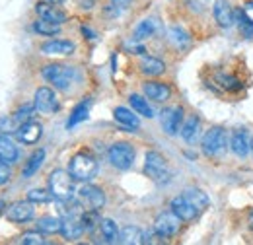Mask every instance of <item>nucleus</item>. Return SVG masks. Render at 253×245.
<instances>
[{"mask_svg":"<svg viewBox=\"0 0 253 245\" xmlns=\"http://www.w3.org/2000/svg\"><path fill=\"white\" fill-rule=\"evenodd\" d=\"M33 105L39 113H55L59 109V99H57V95L51 88H39L35 92Z\"/></svg>","mask_w":253,"mask_h":245,"instance_id":"1a4fd4ad","label":"nucleus"},{"mask_svg":"<svg viewBox=\"0 0 253 245\" xmlns=\"http://www.w3.org/2000/svg\"><path fill=\"white\" fill-rule=\"evenodd\" d=\"M109 162L113 167L117 169H128L134 162V148L128 142H115L113 146H109Z\"/></svg>","mask_w":253,"mask_h":245,"instance_id":"423d86ee","label":"nucleus"},{"mask_svg":"<svg viewBox=\"0 0 253 245\" xmlns=\"http://www.w3.org/2000/svg\"><path fill=\"white\" fill-rule=\"evenodd\" d=\"M88 111H90V99L78 103V105L72 109V115H70V119H68V122H66V126L72 128V126H76L78 122L86 121V119H88Z\"/></svg>","mask_w":253,"mask_h":245,"instance_id":"a878e982","label":"nucleus"},{"mask_svg":"<svg viewBox=\"0 0 253 245\" xmlns=\"http://www.w3.org/2000/svg\"><path fill=\"white\" fill-rule=\"evenodd\" d=\"M183 195L187 197V201H189L191 204H193L199 212H201L203 208H207V206H209V197H207L203 191H199V189H187Z\"/></svg>","mask_w":253,"mask_h":245,"instance_id":"c85d7f7f","label":"nucleus"},{"mask_svg":"<svg viewBox=\"0 0 253 245\" xmlns=\"http://www.w3.org/2000/svg\"><path fill=\"white\" fill-rule=\"evenodd\" d=\"M16 160H18V146L6 134H0V162L14 163Z\"/></svg>","mask_w":253,"mask_h":245,"instance_id":"aec40b11","label":"nucleus"},{"mask_svg":"<svg viewBox=\"0 0 253 245\" xmlns=\"http://www.w3.org/2000/svg\"><path fill=\"white\" fill-rule=\"evenodd\" d=\"M43 78L47 82H51L53 86H57L59 90H68L70 84L76 78V72L72 66H64V64H47L43 68Z\"/></svg>","mask_w":253,"mask_h":245,"instance_id":"20e7f679","label":"nucleus"},{"mask_svg":"<svg viewBox=\"0 0 253 245\" xmlns=\"http://www.w3.org/2000/svg\"><path fill=\"white\" fill-rule=\"evenodd\" d=\"M61 228H63V220L55 218V216H43L37 222V230L41 234H57V232H61Z\"/></svg>","mask_w":253,"mask_h":245,"instance_id":"b1692460","label":"nucleus"},{"mask_svg":"<svg viewBox=\"0 0 253 245\" xmlns=\"http://www.w3.org/2000/svg\"><path fill=\"white\" fill-rule=\"evenodd\" d=\"M24 245H45V238L41 236V234H37V232H28V234H24L22 236V240H20Z\"/></svg>","mask_w":253,"mask_h":245,"instance_id":"4c0bfd02","label":"nucleus"},{"mask_svg":"<svg viewBox=\"0 0 253 245\" xmlns=\"http://www.w3.org/2000/svg\"><path fill=\"white\" fill-rule=\"evenodd\" d=\"M20 124L16 122L14 117H2L0 119V132L2 134H12V132H18Z\"/></svg>","mask_w":253,"mask_h":245,"instance_id":"c9c22d12","label":"nucleus"},{"mask_svg":"<svg viewBox=\"0 0 253 245\" xmlns=\"http://www.w3.org/2000/svg\"><path fill=\"white\" fill-rule=\"evenodd\" d=\"M238 22H240V31L244 33V37H253V22L250 18H246L244 12L238 14Z\"/></svg>","mask_w":253,"mask_h":245,"instance_id":"e433bc0d","label":"nucleus"},{"mask_svg":"<svg viewBox=\"0 0 253 245\" xmlns=\"http://www.w3.org/2000/svg\"><path fill=\"white\" fill-rule=\"evenodd\" d=\"M230 148H232V152L236 154V156L246 158L250 154V150H252V140H250L248 130H244V128L234 130V134L230 138Z\"/></svg>","mask_w":253,"mask_h":245,"instance_id":"4468645a","label":"nucleus"},{"mask_svg":"<svg viewBox=\"0 0 253 245\" xmlns=\"http://www.w3.org/2000/svg\"><path fill=\"white\" fill-rule=\"evenodd\" d=\"M33 30L37 31V33H41V35H57V33L61 31V26L55 24V22H49V20L39 18V20L33 24Z\"/></svg>","mask_w":253,"mask_h":245,"instance_id":"2f4dec72","label":"nucleus"},{"mask_svg":"<svg viewBox=\"0 0 253 245\" xmlns=\"http://www.w3.org/2000/svg\"><path fill=\"white\" fill-rule=\"evenodd\" d=\"M140 70L146 76H160L166 70V64L160 61V59H154V57H144L140 61Z\"/></svg>","mask_w":253,"mask_h":245,"instance_id":"5701e85b","label":"nucleus"},{"mask_svg":"<svg viewBox=\"0 0 253 245\" xmlns=\"http://www.w3.org/2000/svg\"><path fill=\"white\" fill-rule=\"evenodd\" d=\"M41 53L43 55H49V57H66V55H72L74 53V43L63 41V39H55V41L45 43L41 47Z\"/></svg>","mask_w":253,"mask_h":245,"instance_id":"f3484780","label":"nucleus"},{"mask_svg":"<svg viewBox=\"0 0 253 245\" xmlns=\"http://www.w3.org/2000/svg\"><path fill=\"white\" fill-rule=\"evenodd\" d=\"M43 160H45V150H37V152L32 154V158L28 160V163H26V167H24V171H22V175L24 177H32L37 173V169L43 165Z\"/></svg>","mask_w":253,"mask_h":245,"instance_id":"cd10ccee","label":"nucleus"},{"mask_svg":"<svg viewBox=\"0 0 253 245\" xmlns=\"http://www.w3.org/2000/svg\"><path fill=\"white\" fill-rule=\"evenodd\" d=\"M252 150H253V140H252Z\"/></svg>","mask_w":253,"mask_h":245,"instance_id":"a18cd8bd","label":"nucleus"},{"mask_svg":"<svg viewBox=\"0 0 253 245\" xmlns=\"http://www.w3.org/2000/svg\"><path fill=\"white\" fill-rule=\"evenodd\" d=\"M226 144H228V136H226V130L220 126L209 128L207 134L203 136V152L211 158L220 156L226 150Z\"/></svg>","mask_w":253,"mask_h":245,"instance_id":"39448f33","label":"nucleus"},{"mask_svg":"<svg viewBox=\"0 0 253 245\" xmlns=\"http://www.w3.org/2000/svg\"><path fill=\"white\" fill-rule=\"evenodd\" d=\"M169 39L173 41L175 47H187V45H189V35H187V31L177 28V26L169 30Z\"/></svg>","mask_w":253,"mask_h":245,"instance_id":"473e14b6","label":"nucleus"},{"mask_svg":"<svg viewBox=\"0 0 253 245\" xmlns=\"http://www.w3.org/2000/svg\"><path fill=\"white\" fill-rule=\"evenodd\" d=\"M169 208L181 218V222H191V220H195V216L199 214V210L191 204L189 201H187V197H185V195L175 197V199L171 201Z\"/></svg>","mask_w":253,"mask_h":245,"instance_id":"2eb2a0df","label":"nucleus"},{"mask_svg":"<svg viewBox=\"0 0 253 245\" xmlns=\"http://www.w3.org/2000/svg\"><path fill=\"white\" fill-rule=\"evenodd\" d=\"M99 230H101V236H103V240H105L107 244L119 242V228H117V224H115L113 220H109V218L101 220V222H99Z\"/></svg>","mask_w":253,"mask_h":245,"instance_id":"393cba45","label":"nucleus"},{"mask_svg":"<svg viewBox=\"0 0 253 245\" xmlns=\"http://www.w3.org/2000/svg\"><path fill=\"white\" fill-rule=\"evenodd\" d=\"M47 2H53V4H63L66 0H47Z\"/></svg>","mask_w":253,"mask_h":245,"instance_id":"37998d69","label":"nucleus"},{"mask_svg":"<svg viewBox=\"0 0 253 245\" xmlns=\"http://www.w3.org/2000/svg\"><path fill=\"white\" fill-rule=\"evenodd\" d=\"M214 18L220 28H230L234 24V12L228 0H216L214 2Z\"/></svg>","mask_w":253,"mask_h":245,"instance_id":"6ab92c4d","label":"nucleus"},{"mask_svg":"<svg viewBox=\"0 0 253 245\" xmlns=\"http://www.w3.org/2000/svg\"><path fill=\"white\" fill-rule=\"evenodd\" d=\"M142 90H144V95H146L148 99H154V101H158V103L169 99V95H171L169 86H168V84H162V82H146Z\"/></svg>","mask_w":253,"mask_h":245,"instance_id":"a211bd4d","label":"nucleus"},{"mask_svg":"<svg viewBox=\"0 0 253 245\" xmlns=\"http://www.w3.org/2000/svg\"><path fill=\"white\" fill-rule=\"evenodd\" d=\"M51 199H55L53 193L51 191H45V189H32L28 193V201H32L33 204L35 203H49Z\"/></svg>","mask_w":253,"mask_h":245,"instance_id":"72a5a7b5","label":"nucleus"},{"mask_svg":"<svg viewBox=\"0 0 253 245\" xmlns=\"http://www.w3.org/2000/svg\"><path fill=\"white\" fill-rule=\"evenodd\" d=\"M16 134H18V140L20 142H24V144H35L41 138V134H43V126H41V122L37 121H28L18 128Z\"/></svg>","mask_w":253,"mask_h":245,"instance_id":"dca6fc26","label":"nucleus"},{"mask_svg":"<svg viewBox=\"0 0 253 245\" xmlns=\"http://www.w3.org/2000/svg\"><path fill=\"white\" fill-rule=\"evenodd\" d=\"M33 111H35V105H24V107H20L12 117L16 119V122L22 126L24 122H28V121H32V117H33Z\"/></svg>","mask_w":253,"mask_h":245,"instance_id":"f704fd0d","label":"nucleus"},{"mask_svg":"<svg viewBox=\"0 0 253 245\" xmlns=\"http://www.w3.org/2000/svg\"><path fill=\"white\" fill-rule=\"evenodd\" d=\"M78 199H80V203H82V206L86 210H99L105 204L103 191L99 187H94V185H84L78 191Z\"/></svg>","mask_w":253,"mask_h":245,"instance_id":"6e6552de","label":"nucleus"},{"mask_svg":"<svg viewBox=\"0 0 253 245\" xmlns=\"http://www.w3.org/2000/svg\"><path fill=\"white\" fill-rule=\"evenodd\" d=\"M242 12L246 14V18H250V20L253 22V2H250V4H248L244 10H242Z\"/></svg>","mask_w":253,"mask_h":245,"instance_id":"ea45409f","label":"nucleus"},{"mask_svg":"<svg viewBox=\"0 0 253 245\" xmlns=\"http://www.w3.org/2000/svg\"><path fill=\"white\" fill-rule=\"evenodd\" d=\"M35 12H37V16L39 18H43V20H49V22H55V24H64L66 22V14H64L63 10H59L57 8V4H53V2H37V6H35Z\"/></svg>","mask_w":253,"mask_h":245,"instance_id":"ddd939ff","label":"nucleus"},{"mask_svg":"<svg viewBox=\"0 0 253 245\" xmlns=\"http://www.w3.org/2000/svg\"><path fill=\"white\" fill-rule=\"evenodd\" d=\"M181 119H183V109L181 107H168L162 111V128L166 134L173 136L177 134L179 126H181Z\"/></svg>","mask_w":253,"mask_h":245,"instance_id":"9d476101","label":"nucleus"},{"mask_svg":"<svg viewBox=\"0 0 253 245\" xmlns=\"http://www.w3.org/2000/svg\"><path fill=\"white\" fill-rule=\"evenodd\" d=\"M113 2V6H117V8H126L132 0H111Z\"/></svg>","mask_w":253,"mask_h":245,"instance_id":"a19ab883","label":"nucleus"},{"mask_svg":"<svg viewBox=\"0 0 253 245\" xmlns=\"http://www.w3.org/2000/svg\"><path fill=\"white\" fill-rule=\"evenodd\" d=\"M156 31V22L154 20H142L136 28H134V39L140 41V39H146L150 35H154Z\"/></svg>","mask_w":253,"mask_h":245,"instance_id":"7c9ffc66","label":"nucleus"},{"mask_svg":"<svg viewBox=\"0 0 253 245\" xmlns=\"http://www.w3.org/2000/svg\"><path fill=\"white\" fill-rule=\"evenodd\" d=\"M49 191L57 201L68 203L74 197V177L64 169H55L49 175Z\"/></svg>","mask_w":253,"mask_h":245,"instance_id":"f03ea898","label":"nucleus"},{"mask_svg":"<svg viewBox=\"0 0 253 245\" xmlns=\"http://www.w3.org/2000/svg\"><path fill=\"white\" fill-rule=\"evenodd\" d=\"M92 4H94V0H82V8H86V10H90Z\"/></svg>","mask_w":253,"mask_h":245,"instance_id":"79ce46f5","label":"nucleus"},{"mask_svg":"<svg viewBox=\"0 0 253 245\" xmlns=\"http://www.w3.org/2000/svg\"><path fill=\"white\" fill-rule=\"evenodd\" d=\"M119 244L134 245V244H144V234L134 228V226H126L119 232Z\"/></svg>","mask_w":253,"mask_h":245,"instance_id":"4be33fe9","label":"nucleus"},{"mask_svg":"<svg viewBox=\"0 0 253 245\" xmlns=\"http://www.w3.org/2000/svg\"><path fill=\"white\" fill-rule=\"evenodd\" d=\"M33 212L35 208H33L32 201H18L6 210V218L10 222H28L33 218Z\"/></svg>","mask_w":253,"mask_h":245,"instance_id":"f8f14e48","label":"nucleus"},{"mask_svg":"<svg viewBox=\"0 0 253 245\" xmlns=\"http://www.w3.org/2000/svg\"><path fill=\"white\" fill-rule=\"evenodd\" d=\"M2 206H4V203H2V201H0V210H2Z\"/></svg>","mask_w":253,"mask_h":245,"instance_id":"c03bdc74","label":"nucleus"},{"mask_svg":"<svg viewBox=\"0 0 253 245\" xmlns=\"http://www.w3.org/2000/svg\"><path fill=\"white\" fill-rule=\"evenodd\" d=\"M115 121L119 122V124H123L125 128H130V130H136L138 126H140V121H138V117L130 111V109H126V107H117L115 109Z\"/></svg>","mask_w":253,"mask_h":245,"instance_id":"412c9836","label":"nucleus"},{"mask_svg":"<svg viewBox=\"0 0 253 245\" xmlns=\"http://www.w3.org/2000/svg\"><path fill=\"white\" fill-rule=\"evenodd\" d=\"M144 171L146 175L158 185H166L169 183L171 179V171L168 167V162L166 158L158 152H148L146 158H144Z\"/></svg>","mask_w":253,"mask_h":245,"instance_id":"7ed1b4c3","label":"nucleus"},{"mask_svg":"<svg viewBox=\"0 0 253 245\" xmlns=\"http://www.w3.org/2000/svg\"><path fill=\"white\" fill-rule=\"evenodd\" d=\"M199 126H201L199 117H197V115H191L189 119L183 122V126H181V136H183L187 142H193V140L197 138V134H199Z\"/></svg>","mask_w":253,"mask_h":245,"instance_id":"c756f323","label":"nucleus"},{"mask_svg":"<svg viewBox=\"0 0 253 245\" xmlns=\"http://www.w3.org/2000/svg\"><path fill=\"white\" fill-rule=\"evenodd\" d=\"M68 173L74 177V181H90L97 173V162L88 152L76 154L68 163Z\"/></svg>","mask_w":253,"mask_h":245,"instance_id":"f257e3e1","label":"nucleus"},{"mask_svg":"<svg viewBox=\"0 0 253 245\" xmlns=\"http://www.w3.org/2000/svg\"><path fill=\"white\" fill-rule=\"evenodd\" d=\"M84 222H82V212L78 214H66V218L63 220V228H61V234H63L64 240H78L82 234H84Z\"/></svg>","mask_w":253,"mask_h":245,"instance_id":"9b49d317","label":"nucleus"},{"mask_svg":"<svg viewBox=\"0 0 253 245\" xmlns=\"http://www.w3.org/2000/svg\"><path fill=\"white\" fill-rule=\"evenodd\" d=\"M130 105H132V109L138 113V115H142V117H148V119H152L154 117V111H152V107H150V103L142 97V95H138V93H132L130 97Z\"/></svg>","mask_w":253,"mask_h":245,"instance_id":"bb28decb","label":"nucleus"},{"mask_svg":"<svg viewBox=\"0 0 253 245\" xmlns=\"http://www.w3.org/2000/svg\"><path fill=\"white\" fill-rule=\"evenodd\" d=\"M12 177V169L8 167V163L0 162V185H6Z\"/></svg>","mask_w":253,"mask_h":245,"instance_id":"58836bf2","label":"nucleus"},{"mask_svg":"<svg viewBox=\"0 0 253 245\" xmlns=\"http://www.w3.org/2000/svg\"><path fill=\"white\" fill-rule=\"evenodd\" d=\"M179 226H181V218L175 214L173 210H168V212H162L154 222V230L156 234L162 238H171L179 232Z\"/></svg>","mask_w":253,"mask_h":245,"instance_id":"0eeeda50","label":"nucleus"}]
</instances>
